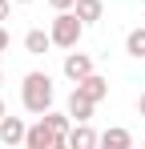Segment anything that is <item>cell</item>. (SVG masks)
I'll use <instances>...</instances> for the list:
<instances>
[{
	"mask_svg": "<svg viewBox=\"0 0 145 149\" xmlns=\"http://www.w3.org/2000/svg\"><path fill=\"white\" fill-rule=\"evenodd\" d=\"M24 137H28V125L20 117H8L4 113V121H0V141L4 145H24Z\"/></svg>",
	"mask_w": 145,
	"mask_h": 149,
	"instance_id": "obj_6",
	"label": "cell"
},
{
	"mask_svg": "<svg viewBox=\"0 0 145 149\" xmlns=\"http://www.w3.org/2000/svg\"><path fill=\"white\" fill-rule=\"evenodd\" d=\"M72 8H77V16H81L85 24H97V20L105 16V4H101V0H77Z\"/></svg>",
	"mask_w": 145,
	"mask_h": 149,
	"instance_id": "obj_11",
	"label": "cell"
},
{
	"mask_svg": "<svg viewBox=\"0 0 145 149\" xmlns=\"http://www.w3.org/2000/svg\"><path fill=\"white\" fill-rule=\"evenodd\" d=\"M77 89H85V93H89V97H93L97 105H101V101L109 97V81H105L101 73H89L85 81H81V85H77Z\"/></svg>",
	"mask_w": 145,
	"mask_h": 149,
	"instance_id": "obj_10",
	"label": "cell"
},
{
	"mask_svg": "<svg viewBox=\"0 0 145 149\" xmlns=\"http://www.w3.org/2000/svg\"><path fill=\"white\" fill-rule=\"evenodd\" d=\"M0 121H4V101H0Z\"/></svg>",
	"mask_w": 145,
	"mask_h": 149,
	"instance_id": "obj_18",
	"label": "cell"
},
{
	"mask_svg": "<svg viewBox=\"0 0 145 149\" xmlns=\"http://www.w3.org/2000/svg\"><path fill=\"white\" fill-rule=\"evenodd\" d=\"M16 4H32V0H16Z\"/></svg>",
	"mask_w": 145,
	"mask_h": 149,
	"instance_id": "obj_19",
	"label": "cell"
},
{
	"mask_svg": "<svg viewBox=\"0 0 145 149\" xmlns=\"http://www.w3.org/2000/svg\"><path fill=\"white\" fill-rule=\"evenodd\" d=\"M48 49H52V32H45V28H28V32H24V52L45 56Z\"/></svg>",
	"mask_w": 145,
	"mask_h": 149,
	"instance_id": "obj_8",
	"label": "cell"
},
{
	"mask_svg": "<svg viewBox=\"0 0 145 149\" xmlns=\"http://www.w3.org/2000/svg\"><path fill=\"white\" fill-rule=\"evenodd\" d=\"M45 121L52 125V129H56L65 141H69V129H72V117H69V113H52V109H48V113H45Z\"/></svg>",
	"mask_w": 145,
	"mask_h": 149,
	"instance_id": "obj_13",
	"label": "cell"
},
{
	"mask_svg": "<svg viewBox=\"0 0 145 149\" xmlns=\"http://www.w3.org/2000/svg\"><path fill=\"white\" fill-rule=\"evenodd\" d=\"M85 28H89V24L77 16V8H61V12L52 16L48 32H52V45H56V49H77L81 36H85Z\"/></svg>",
	"mask_w": 145,
	"mask_h": 149,
	"instance_id": "obj_2",
	"label": "cell"
},
{
	"mask_svg": "<svg viewBox=\"0 0 145 149\" xmlns=\"http://www.w3.org/2000/svg\"><path fill=\"white\" fill-rule=\"evenodd\" d=\"M101 145H105V149H129V145H133V133L121 129V125H113V129L101 133Z\"/></svg>",
	"mask_w": 145,
	"mask_h": 149,
	"instance_id": "obj_9",
	"label": "cell"
},
{
	"mask_svg": "<svg viewBox=\"0 0 145 149\" xmlns=\"http://www.w3.org/2000/svg\"><path fill=\"white\" fill-rule=\"evenodd\" d=\"M12 4H16V0H0V24L8 20V12H12Z\"/></svg>",
	"mask_w": 145,
	"mask_h": 149,
	"instance_id": "obj_14",
	"label": "cell"
},
{
	"mask_svg": "<svg viewBox=\"0 0 145 149\" xmlns=\"http://www.w3.org/2000/svg\"><path fill=\"white\" fill-rule=\"evenodd\" d=\"M61 69H65V77H69L72 85H81V81H85V77L93 73V56H89V52H65V65H61Z\"/></svg>",
	"mask_w": 145,
	"mask_h": 149,
	"instance_id": "obj_4",
	"label": "cell"
},
{
	"mask_svg": "<svg viewBox=\"0 0 145 149\" xmlns=\"http://www.w3.org/2000/svg\"><path fill=\"white\" fill-rule=\"evenodd\" d=\"M0 85H4V73H0Z\"/></svg>",
	"mask_w": 145,
	"mask_h": 149,
	"instance_id": "obj_20",
	"label": "cell"
},
{
	"mask_svg": "<svg viewBox=\"0 0 145 149\" xmlns=\"http://www.w3.org/2000/svg\"><path fill=\"white\" fill-rule=\"evenodd\" d=\"M93 109H97V101L89 97L85 89H72V93H69V117H72V121H89Z\"/></svg>",
	"mask_w": 145,
	"mask_h": 149,
	"instance_id": "obj_5",
	"label": "cell"
},
{
	"mask_svg": "<svg viewBox=\"0 0 145 149\" xmlns=\"http://www.w3.org/2000/svg\"><path fill=\"white\" fill-rule=\"evenodd\" d=\"M48 4H52V8H56V12H61V8H72V4H77V0H48Z\"/></svg>",
	"mask_w": 145,
	"mask_h": 149,
	"instance_id": "obj_15",
	"label": "cell"
},
{
	"mask_svg": "<svg viewBox=\"0 0 145 149\" xmlns=\"http://www.w3.org/2000/svg\"><path fill=\"white\" fill-rule=\"evenodd\" d=\"M20 101L28 113H36V117H45L48 109H52V101H56V89H52V77L48 73H28L20 81Z\"/></svg>",
	"mask_w": 145,
	"mask_h": 149,
	"instance_id": "obj_1",
	"label": "cell"
},
{
	"mask_svg": "<svg viewBox=\"0 0 145 149\" xmlns=\"http://www.w3.org/2000/svg\"><path fill=\"white\" fill-rule=\"evenodd\" d=\"M24 145H28V149H65L69 141H65V137H61V133H56V129H52V125L40 117L36 125H28V137H24Z\"/></svg>",
	"mask_w": 145,
	"mask_h": 149,
	"instance_id": "obj_3",
	"label": "cell"
},
{
	"mask_svg": "<svg viewBox=\"0 0 145 149\" xmlns=\"http://www.w3.org/2000/svg\"><path fill=\"white\" fill-rule=\"evenodd\" d=\"M125 52H129V56H137V61H145V24L133 28V32L125 36Z\"/></svg>",
	"mask_w": 145,
	"mask_h": 149,
	"instance_id": "obj_12",
	"label": "cell"
},
{
	"mask_svg": "<svg viewBox=\"0 0 145 149\" xmlns=\"http://www.w3.org/2000/svg\"><path fill=\"white\" fill-rule=\"evenodd\" d=\"M137 113H141V117H145V93H141V97H137Z\"/></svg>",
	"mask_w": 145,
	"mask_h": 149,
	"instance_id": "obj_17",
	"label": "cell"
},
{
	"mask_svg": "<svg viewBox=\"0 0 145 149\" xmlns=\"http://www.w3.org/2000/svg\"><path fill=\"white\" fill-rule=\"evenodd\" d=\"M69 145H72V149H93V145H101V133H93L89 121H77V125L69 129Z\"/></svg>",
	"mask_w": 145,
	"mask_h": 149,
	"instance_id": "obj_7",
	"label": "cell"
},
{
	"mask_svg": "<svg viewBox=\"0 0 145 149\" xmlns=\"http://www.w3.org/2000/svg\"><path fill=\"white\" fill-rule=\"evenodd\" d=\"M8 49V32H4V24H0V52Z\"/></svg>",
	"mask_w": 145,
	"mask_h": 149,
	"instance_id": "obj_16",
	"label": "cell"
}]
</instances>
